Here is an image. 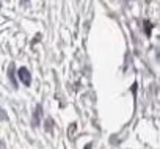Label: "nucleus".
Returning <instances> with one entry per match:
<instances>
[{"instance_id":"f257e3e1","label":"nucleus","mask_w":160,"mask_h":149,"mask_svg":"<svg viewBox=\"0 0 160 149\" xmlns=\"http://www.w3.org/2000/svg\"><path fill=\"white\" fill-rule=\"evenodd\" d=\"M18 74H19L21 82H22L25 87H30V85H32V76H30V71H28L27 67H19Z\"/></svg>"},{"instance_id":"f03ea898","label":"nucleus","mask_w":160,"mask_h":149,"mask_svg":"<svg viewBox=\"0 0 160 149\" xmlns=\"http://www.w3.org/2000/svg\"><path fill=\"white\" fill-rule=\"evenodd\" d=\"M41 113H42V107L38 105L36 110H35V116H33V126L39 124V121H41Z\"/></svg>"},{"instance_id":"7ed1b4c3","label":"nucleus","mask_w":160,"mask_h":149,"mask_svg":"<svg viewBox=\"0 0 160 149\" xmlns=\"http://www.w3.org/2000/svg\"><path fill=\"white\" fill-rule=\"evenodd\" d=\"M151 32H152V24L149 21H144V33H146V36H151Z\"/></svg>"},{"instance_id":"20e7f679","label":"nucleus","mask_w":160,"mask_h":149,"mask_svg":"<svg viewBox=\"0 0 160 149\" xmlns=\"http://www.w3.org/2000/svg\"><path fill=\"white\" fill-rule=\"evenodd\" d=\"M52 124H53V122H52V119H47V121H46V130H47V132H49V130H52Z\"/></svg>"},{"instance_id":"39448f33","label":"nucleus","mask_w":160,"mask_h":149,"mask_svg":"<svg viewBox=\"0 0 160 149\" xmlns=\"http://www.w3.org/2000/svg\"><path fill=\"white\" fill-rule=\"evenodd\" d=\"M85 149H91V144H88V146H87V147H85Z\"/></svg>"},{"instance_id":"423d86ee","label":"nucleus","mask_w":160,"mask_h":149,"mask_svg":"<svg viewBox=\"0 0 160 149\" xmlns=\"http://www.w3.org/2000/svg\"><path fill=\"white\" fill-rule=\"evenodd\" d=\"M22 2H24V3H27V2H28V0H22Z\"/></svg>"}]
</instances>
